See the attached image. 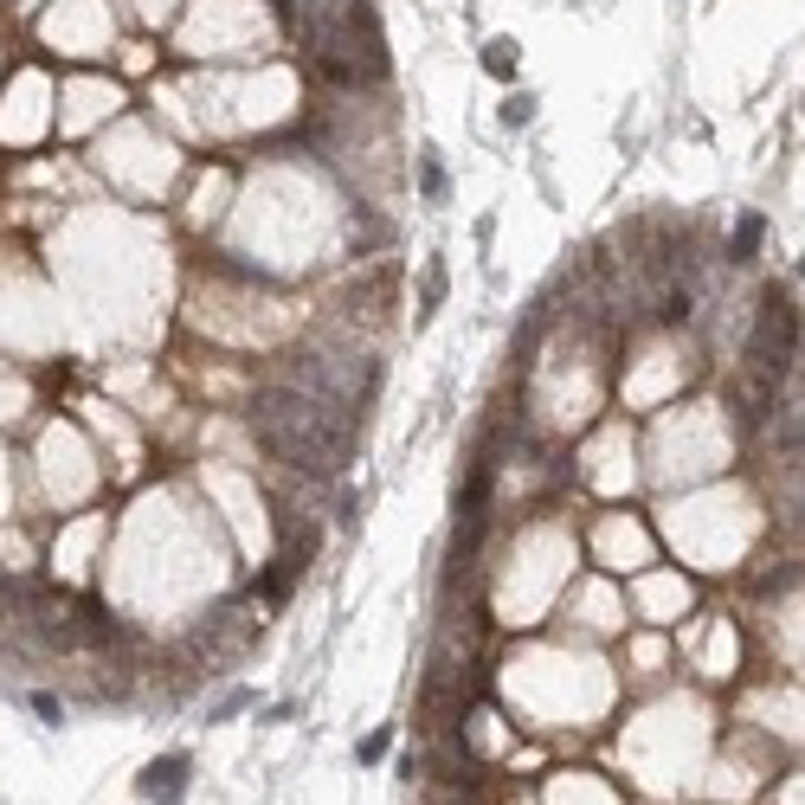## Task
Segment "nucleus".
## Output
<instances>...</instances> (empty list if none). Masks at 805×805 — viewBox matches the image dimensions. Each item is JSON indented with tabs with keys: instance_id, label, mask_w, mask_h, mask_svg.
Instances as JSON below:
<instances>
[{
	"instance_id": "obj_3",
	"label": "nucleus",
	"mask_w": 805,
	"mask_h": 805,
	"mask_svg": "<svg viewBox=\"0 0 805 805\" xmlns=\"http://www.w3.org/2000/svg\"><path fill=\"white\" fill-rule=\"evenodd\" d=\"M760 232H767V220H760V214H747V220L734 225V245H729V258H734V265H747V258L760 252Z\"/></svg>"
},
{
	"instance_id": "obj_4",
	"label": "nucleus",
	"mask_w": 805,
	"mask_h": 805,
	"mask_svg": "<svg viewBox=\"0 0 805 805\" xmlns=\"http://www.w3.org/2000/svg\"><path fill=\"white\" fill-rule=\"evenodd\" d=\"M515 59H522L515 39H490V46H484V72L490 77H515Z\"/></svg>"
},
{
	"instance_id": "obj_1",
	"label": "nucleus",
	"mask_w": 805,
	"mask_h": 805,
	"mask_svg": "<svg viewBox=\"0 0 805 805\" xmlns=\"http://www.w3.org/2000/svg\"><path fill=\"white\" fill-rule=\"evenodd\" d=\"M793 342H800V316H793V303L786 296L767 291V303H760V322H754V342H747V362L760 367V374H786L793 367Z\"/></svg>"
},
{
	"instance_id": "obj_2",
	"label": "nucleus",
	"mask_w": 805,
	"mask_h": 805,
	"mask_svg": "<svg viewBox=\"0 0 805 805\" xmlns=\"http://www.w3.org/2000/svg\"><path fill=\"white\" fill-rule=\"evenodd\" d=\"M136 793L155 805H174L187 793V754H161V760H148L143 780H136Z\"/></svg>"
}]
</instances>
